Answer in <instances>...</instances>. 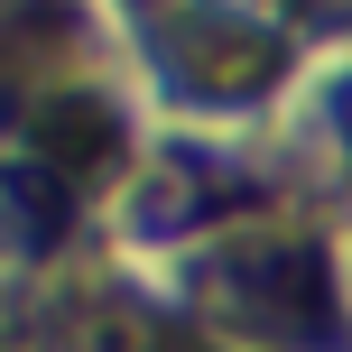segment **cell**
<instances>
[{
    "instance_id": "1",
    "label": "cell",
    "mask_w": 352,
    "mask_h": 352,
    "mask_svg": "<svg viewBox=\"0 0 352 352\" xmlns=\"http://www.w3.org/2000/svg\"><path fill=\"white\" fill-rule=\"evenodd\" d=\"M213 306L250 334H316L324 324V269L316 241L287 223H250L232 232V250L213 260Z\"/></svg>"
},
{
    "instance_id": "2",
    "label": "cell",
    "mask_w": 352,
    "mask_h": 352,
    "mask_svg": "<svg viewBox=\"0 0 352 352\" xmlns=\"http://www.w3.org/2000/svg\"><path fill=\"white\" fill-rule=\"evenodd\" d=\"M176 56H186L176 74H195V84H213V93H250L278 65L269 28H250V19H186V28H176Z\"/></svg>"
},
{
    "instance_id": "3",
    "label": "cell",
    "mask_w": 352,
    "mask_h": 352,
    "mask_svg": "<svg viewBox=\"0 0 352 352\" xmlns=\"http://www.w3.org/2000/svg\"><path fill=\"white\" fill-rule=\"evenodd\" d=\"M28 140H37V158H47V167L93 176V167H111V148H121V121H111L93 93H47V102L28 111Z\"/></svg>"
}]
</instances>
